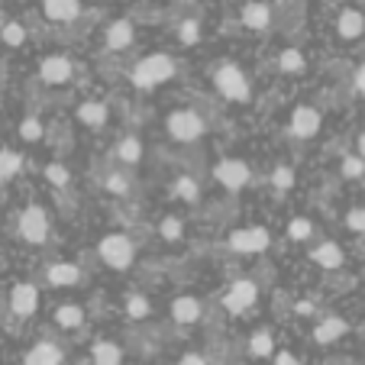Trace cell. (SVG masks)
I'll return each instance as SVG.
<instances>
[{
    "label": "cell",
    "mask_w": 365,
    "mask_h": 365,
    "mask_svg": "<svg viewBox=\"0 0 365 365\" xmlns=\"http://www.w3.org/2000/svg\"><path fill=\"white\" fill-rule=\"evenodd\" d=\"M181 71V62L172 56V52H149V56L136 58L126 71V81L136 91H155L165 88L168 81H175Z\"/></svg>",
    "instance_id": "6da1fadb"
},
{
    "label": "cell",
    "mask_w": 365,
    "mask_h": 365,
    "mask_svg": "<svg viewBox=\"0 0 365 365\" xmlns=\"http://www.w3.org/2000/svg\"><path fill=\"white\" fill-rule=\"evenodd\" d=\"M210 84H214L217 97H223L227 103H249L252 101V78L246 75V68L236 62H220L210 68Z\"/></svg>",
    "instance_id": "7a4b0ae2"
},
{
    "label": "cell",
    "mask_w": 365,
    "mask_h": 365,
    "mask_svg": "<svg viewBox=\"0 0 365 365\" xmlns=\"http://www.w3.org/2000/svg\"><path fill=\"white\" fill-rule=\"evenodd\" d=\"M165 133L181 145H191L210 133V120L200 107H175L165 117Z\"/></svg>",
    "instance_id": "3957f363"
},
{
    "label": "cell",
    "mask_w": 365,
    "mask_h": 365,
    "mask_svg": "<svg viewBox=\"0 0 365 365\" xmlns=\"http://www.w3.org/2000/svg\"><path fill=\"white\" fill-rule=\"evenodd\" d=\"M97 259L110 272H130L136 265V242L123 230H110V233H103L101 242H97Z\"/></svg>",
    "instance_id": "277c9868"
},
{
    "label": "cell",
    "mask_w": 365,
    "mask_h": 365,
    "mask_svg": "<svg viewBox=\"0 0 365 365\" xmlns=\"http://www.w3.org/2000/svg\"><path fill=\"white\" fill-rule=\"evenodd\" d=\"M210 175H214L217 185L230 194H240L259 181L255 178V168L249 165L246 159H240V155H223V159H217V165L210 168Z\"/></svg>",
    "instance_id": "5b68a950"
},
{
    "label": "cell",
    "mask_w": 365,
    "mask_h": 365,
    "mask_svg": "<svg viewBox=\"0 0 365 365\" xmlns=\"http://www.w3.org/2000/svg\"><path fill=\"white\" fill-rule=\"evenodd\" d=\"M16 233H20V240L29 242V246H42V242L48 240V233H52V220H48L46 207L42 204L23 207L20 220H16Z\"/></svg>",
    "instance_id": "8992f818"
},
{
    "label": "cell",
    "mask_w": 365,
    "mask_h": 365,
    "mask_svg": "<svg viewBox=\"0 0 365 365\" xmlns=\"http://www.w3.org/2000/svg\"><path fill=\"white\" fill-rule=\"evenodd\" d=\"M220 304L227 314H233V317L249 314V310L259 304V282H255V278H236V282H230L227 291H223V297H220Z\"/></svg>",
    "instance_id": "52a82bcc"
},
{
    "label": "cell",
    "mask_w": 365,
    "mask_h": 365,
    "mask_svg": "<svg viewBox=\"0 0 365 365\" xmlns=\"http://www.w3.org/2000/svg\"><path fill=\"white\" fill-rule=\"evenodd\" d=\"M272 246V233L265 227H240L230 230L227 236V249L233 255H262Z\"/></svg>",
    "instance_id": "ba28073f"
},
{
    "label": "cell",
    "mask_w": 365,
    "mask_h": 365,
    "mask_svg": "<svg viewBox=\"0 0 365 365\" xmlns=\"http://www.w3.org/2000/svg\"><path fill=\"white\" fill-rule=\"evenodd\" d=\"M133 42H136V23L120 16V20H110L103 26V36H101V48L107 56H123L130 52Z\"/></svg>",
    "instance_id": "9c48e42d"
},
{
    "label": "cell",
    "mask_w": 365,
    "mask_h": 365,
    "mask_svg": "<svg viewBox=\"0 0 365 365\" xmlns=\"http://www.w3.org/2000/svg\"><path fill=\"white\" fill-rule=\"evenodd\" d=\"M320 130H324V113H320L314 103H297L294 110H291V117H288V136L291 139L307 143V139H314Z\"/></svg>",
    "instance_id": "30bf717a"
},
{
    "label": "cell",
    "mask_w": 365,
    "mask_h": 365,
    "mask_svg": "<svg viewBox=\"0 0 365 365\" xmlns=\"http://www.w3.org/2000/svg\"><path fill=\"white\" fill-rule=\"evenodd\" d=\"M78 75V65L71 56H46L39 62V81L48 84V88H65V84H71Z\"/></svg>",
    "instance_id": "8fae6325"
},
{
    "label": "cell",
    "mask_w": 365,
    "mask_h": 365,
    "mask_svg": "<svg viewBox=\"0 0 365 365\" xmlns=\"http://www.w3.org/2000/svg\"><path fill=\"white\" fill-rule=\"evenodd\" d=\"M42 282H46L48 288H84V284H88V272H84L81 265H75V262L58 259V262L46 265Z\"/></svg>",
    "instance_id": "7c38bea8"
},
{
    "label": "cell",
    "mask_w": 365,
    "mask_h": 365,
    "mask_svg": "<svg viewBox=\"0 0 365 365\" xmlns=\"http://www.w3.org/2000/svg\"><path fill=\"white\" fill-rule=\"evenodd\" d=\"M240 23L249 33H269L275 26V7L269 0H246L240 10Z\"/></svg>",
    "instance_id": "4fadbf2b"
},
{
    "label": "cell",
    "mask_w": 365,
    "mask_h": 365,
    "mask_svg": "<svg viewBox=\"0 0 365 365\" xmlns=\"http://www.w3.org/2000/svg\"><path fill=\"white\" fill-rule=\"evenodd\" d=\"M333 36L339 42H346V46L359 42L365 36V14L359 7H343L336 14V20H333Z\"/></svg>",
    "instance_id": "5bb4252c"
},
{
    "label": "cell",
    "mask_w": 365,
    "mask_h": 365,
    "mask_svg": "<svg viewBox=\"0 0 365 365\" xmlns=\"http://www.w3.org/2000/svg\"><path fill=\"white\" fill-rule=\"evenodd\" d=\"M75 120L84 126V130H91V133L107 130V123H110V103L97 101V97H88V101L78 103Z\"/></svg>",
    "instance_id": "9a60e30c"
},
{
    "label": "cell",
    "mask_w": 365,
    "mask_h": 365,
    "mask_svg": "<svg viewBox=\"0 0 365 365\" xmlns=\"http://www.w3.org/2000/svg\"><path fill=\"white\" fill-rule=\"evenodd\" d=\"M36 310H39V288L33 282H16L10 288V314L20 320H29L36 317Z\"/></svg>",
    "instance_id": "2e32d148"
},
{
    "label": "cell",
    "mask_w": 365,
    "mask_h": 365,
    "mask_svg": "<svg viewBox=\"0 0 365 365\" xmlns=\"http://www.w3.org/2000/svg\"><path fill=\"white\" fill-rule=\"evenodd\" d=\"M23 365H65V346L56 336H42L29 346Z\"/></svg>",
    "instance_id": "e0dca14e"
},
{
    "label": "cell",
    "mask_w": 365,
    "mask_h": 365,
    "mask_svg": "<svg viewBox=\"0 0 365 365\" xmlns=\"http://www.w3.org/2000/svg\"><path fill=\"white\" fill-rule=\"evenodd\" d=\"M204 310H207V304L200 301L197 294H181L172 301V310H168V314H172L175 324L187 330V327H197L200 320H204Z\"/></svg>",
    "instance_id": "ac0fdd59"
},
{
    "label": "cell",
    "mask_w": 365,
    "mask_h": 365,
    "mask_svg": "<svg viewBox=\"0 0 365 365\" xmlns=\"http://www.w3.org/2000/svg\"><path fill=\"white\" fill-rule=\"evenodd\" d=\"M307 259L317 265V269H324V272H336V269H343V265H346V252H343V246H339L336 240L314 242V246H310V252H307Z\"/></svg>",
    "instance_id": "d6986e66"
},
{
    "label": "cell",
    "mask_w": 365,
    "mask_h": 365,
    "mask_svg": "<svg viewBox=\"0 0 365 365\" xmlns=\"http://www.w3.org/2000/svg\"><path fill=\"white\" fill-rule=\"evenodd\" d=\"M84 14V4L81 0H42V16H46L48 23H62V26H68V23H78Z\"/></svg>",
    "instance_id": "ffe728a7"
},
{
    "label": "cell",
    "mask_w": 365,
    "mask_h": 365,
    "mask_svg": "<svg viewBox=\"0 0 365 365\" xmlns=\"http://www.w3.org/2000/svg\"><path fill=\"white\" fill-rule=\"evenodd\" d=\"M143 155H145V145L136 133H123L117 139V145H113V159H117L120 168H136L143 162Z\"/></svg>",
    "instance_id": "44dd1931"
},
{
    "label": "cell",
    "mask_w": 365,
    "mask_h": 365,
    "mask_svg": "<svg viewBox=\"0 0 365 365\" xmlns=\"http://www.w3.org/2000/svg\"><path fill=\"white\" fill-rule=\"evenodd\" d=\"M126 362V349L117 343V339H94L91 343V365H123Z\"/></svg>",
    "instance_id": "7402d4cb"
},
{
    "label": "cell",
    "mask_w": 365,
    "mask_h": 365,
    "mask_svg": "<svg viewBox=\"0 0 365 365\" xmlns=\"http://www.w3.org/2000/svg\"><path fill=\"white\" fill-rule=\"evenodd\" d=\"M52 324L58 333H78L84 327V307L81 304H58L52 310Z\"/></svg>",
    "instance_id": "603a6c76"
},
{
    "label": "cell",
    "mask_w": 365,
    "mask_h": 365,
    "mask_svg": "<svg viewBox=\"0 0 365 365\" xmlns=\"http://www.w3.org/2000/svg\"><path fill=\"white\" fill-rule=\"evenodd\" d=\"M168 191H172L175 200H181V204H187V207L200 204V197H204V187H200V181L194 178V175H175Z\"/></svg>",
    "instance_id": "cb8c5ba5"
},
{
    "label": "cell",
    "mask_w": 365,
    "mask_h": 365,
    "mask_svg": "<svg viewBox=\"0 0 365 365\" xmlns=\"http://www.w3.org/2000/svg\"><path fill=\"white\" fill-rule=\"evenodd\" d=\"M123 314L133 320V324H143V320H149L152 314H155V307H152V297L145 294V291H130V294L123 297Z\"/></svg>",
    "instance_id": "d4e9b609"
},
{
    "label": "cell",
    "mask_w": 365,
    "mask_h": 365,
    "mask_svg": "<svg viewBox=\"0 0 365 365\" xmlns=\"http://www.w3.org/2000/svg\"><path fill=\"white\" fill-rule=\"evenodd\" d=\"M101 187L107 194H113V197H130L133 194V175H130V168H110V172H103V178H101Z\"/></svg>",
    "instance_id": "484cf974"
},
{
    "label": "cell",
    "mask_w": 365,
    "mask_h": 365,
    "mask_svg": "<svg viewBox=\"0 0 365 365\" xmlns=\"http://www.w3.org/2000/svg\"><path fill=\"white\" fill-rule=\"evenodd\" d=\"M275 68L282 71L284 78H297V75H304V71H307V56H304L301 48L288 46V48H282V52H278Z\"/></svg>",
    "instance_id": "4316f807"
},
{
    "label": "cell",
    "mask_w": 365,
    "mask_h": 365,
    "mask_svg": "<svg viewBox=\"0 0 365 365\" xmlns=\"http://www.w3.org/2000/svg\"><path fill=\"white\" fill-rule=\"evenodd\" d=\"M155 233H159L162 242H168V246H178V242H185L187 223L181 220V214H165L159 223H155Z\"/></svg>",
    "instance_id": "83f0119b"
},
{
    "label": "cell",
    "mask_w": 365,
    "mask_h": 365,
    "mask_svg": "<svg viewBox=\"0 0 365 365\" xmlns=\"http://www.w3.org/2000/svg\"><path fill=\"white\" fill-rule=\"evenodd\" d=\"M346 333H349V324H346L343 317H333V314H330V317H324L317 327H314V343H320V346H324V343H336V339L346 336Z\"/></svg>",
    "instance_id": "f1b7e54d"
},
{
    "label": "cell",
    "mask_w": 365,
    "mask_h": 365,
    "mask_svg": "<svg viewBox=\"0 0 365 365\" xmlns=\"http://www.w3.org/2000/svg\"><path fill=\"white\" fill-rule=\"evenodd\" d=\"M284 236L291 242H314L317 236V223L310 220V217H291L288 227H284Z\"/></svg>",
    "instance_id": "f546056e"
},
{
    "label": "cell",
    "mask_w": 365,
    "mask_h": 365,
    "mask_svg": "<svg viewBox=\"0 0 365 365\" xmlns=\"http://www.w3.org/2000/svg\"><path fill=\"white\" fill-rule=\"evenodd\" d=\"M23 165H26V159H23L20 152H14V149H0V185L14 181L16 175L23 172Z\"/></svg>",
    "instance_id": "4dcf8cb0"
},
{
    "label": "cell",
    "mask_w": 365,
    "mask_h": 365,
    "mask_svg": "<svg viewBox=\"0 0 365 365\" xmlns=\"http://www.w3.org/2000/svg\"><path fill=\"white\" fill-rule=\"evenodd\" d=\"M339 178L343 181H362L365 178V159L356 152H346L339 159Z\"/></svg>",
    "instance_id": "1f68e13d"
},
{
    "label": "cell",
    "mask_w": 365,
    "mask_h": 365,
    "mask_svg": "<svg viewBox=\"0 0 365 365\" xmlns=\"http://www.w3.org/2000/svg\"><path fill=\"white\" fill-rule=\"evenodd\" d=\"M26 39H29V33H26V26H23V23L10 20V23H4V26H0V42H4L7 48H23V46H26Z\"/></svg>",
    "instance_id": "d6a6232c"
},
{
    "label": "cell",
    "mask_w": 365,
    "mask_h": 365,
    "mask_svg": "<svg viewBox=\"0 0 365 365\" xmlns=\"http://www.w3.org/2000/svg\"><path fill=\"white\" fill-rule=\"evenodd\" d=\"M175 36H178L181 46H197L200 36H204V29H200V20H197V16H185V20L178 23V29H175Z\"/></svg>",
    "instance_id": "836d02e7"
},
{
    "label": "cell",
    "mask_w": 365,
    "mask_h": 365,
    "mask_svg": "<svg viewBox=\"0 0 365 365\" xmlns=\"http://www.w3.org/2000/svg\"><path fill=\"white\" fill-rule=\"evenodd\" d=\"M249 352H252L255 359H272L275 356V336H272L269 330L252 333V339H249Z\"/></svg>",
    "instance_id": "e575fe53"
},
{
    "label": "cell",
    "mask_w": 365,
    "mask_h": 365,
    "mask_svg": "<svg viewBox=\"0 0 365 365\" xmlns=\"http://www.w3.org/2000/svg\"><path fill=\"white\" fill-rule=\"evenodd\" d=\"M294 168L291 165H275L272 168V175H269V185L275 187L278 194H284V191H291V187H294Z\"/></svg>",
    "instance_id": "d590c367"
},
{
    "label": "cell",
    "mask_w": 365,
    "mask_h": 365,
    "mask_svg": "<svg viewBox=\"0 0 365 365\" xmlns=\"http://www.w3.org/2000/svg\"><path fill=\"white\" fill-rule=\"evenodd\" d=\"M42 136H46V126H42V120L29 113V117L20 123V139H23V143H42Z\"/></svg>",
    "instance_id": "8d00e7d4"
},
{
    "label": "cell",
    "mask_w": 365,
    "mask_h": 365,
    "mask_svg": "<svg viewBox=\"0 0 365 365\" xmlns=\"http://www.w3.org/2000/svg\"><path fill=\"white\" fill-rule=\"evenodd\" d=\"M343 223H346V230H349V233L365 236V204L349 207V210H346V217H343Z\"/></svg>",
    "instance_id": "74e56055"
},
{
    "label": "cell",
    "mask_w": 365,
    "mask_h": 365,
    "mask_svg": "<svg viewBox=\"0 0 365 365\" xmlns=\"http://www.w3.org/2000/svg\"><path fill=\"white\" fill-rule=\"evenodd\" d=\"M46 178H48V185L62 187V191L71 185V172L62 165V162H48V165H46Z\"/></svg>",
    "instance_id": "f35d334b"
},
{
    "label": "cell",
    "mask_w": 365,
    "mask_h": 365,
    "mask_svg": "<svg viewBox=\"0 0 365 365\" xmlns=\"http://www.w3.org/2000/svg\"><path fill=\"white\" fill-rule=\"evenodd\" d=\"M352 94L365 97V58L356 65V71H352Z\"/></svg>",
    "instance_id": "ab89813d"
},
{
    "label": "cell",
    "mask_w": 365,
    "mask_h": 365,
    "mask_svg": "<svg viewBox=\"0 0 365 365\" xmlns=\"http://www.w3.org/2000/svg\"><path fill=\"white\" fill-rule=\"evenodd\" d=\"M175 365H210V359H207L204 352H194V349H191V352H181Z\"/></svg>",
    "instance_id": "60d3db41"
},
{
    "label": "cell",
    "mask_w": 365,
    "mask_h": 365,
    "mask_svg": "<svg viewBox=\"0 0 365 365\" xmlns=\"http://www.w3.org/2000/svg\"><path fill=\"white\" fill-rule=\"evenodd\" d=\"M272 365H304V362L294 356V352L282 349V352H275V356H272Z\"/></svg>",
    "instance_id": "b9f144b4"
},
{
    "label": "cell",
    "mask_w": 365,
    "mask_h": 365,
    "mask_svg": "<svg viewBox=\"0 0 365 365\" xmlns=\"http://www.w3.org/2000/svg\"><path fill=\"white\" fill-rule=\"evenodd\" d=\"M294 314H301V317H314V314H317V307H314V301H297L294 304Z\"/></svg>",
    "instance_id": "7bdbcfd3"
},
{
    "label": "cell",
    "mask_w": 365,
    "mask_h": 365,
    "mask_svg": "<svg viewBox=\"0 0 365 365\" xmlns=\"http://www.w3.org/2000/svg\"><path fill=\"white\" fill-rule=\"evenodd\" d=\"M356 155H362V159H365V130L356 133Z\"/></svg>",
    "instance_id": "ee69618b"
}]
</instances>
